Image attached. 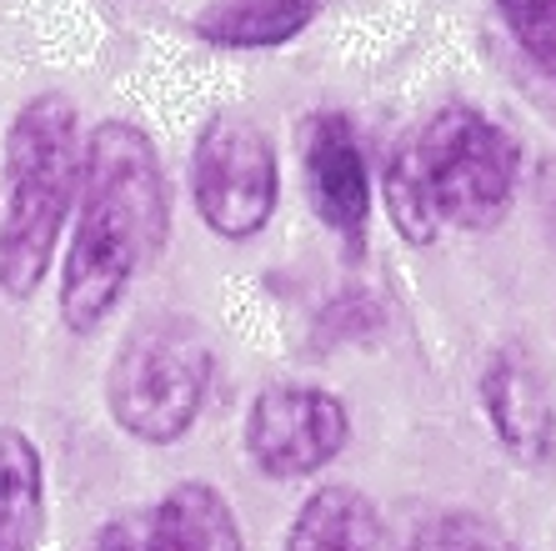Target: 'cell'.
<instances>
[{"label": "cell", "instance_id": "1", "mask_svg": "<svg viewBox=\"0 0 556 551\" xmlns=\"http://www.w3.org/2000/svg\"><path fill=\"white\" fill-rule=\"evenodd\" d=\"M170 191L151 136L136 121H101L80 141L76 226L61 271V321L96 331L126 301L136 271L166 246Z\"/></svg>", "mask_w": 556, "mask_h": 551}, {"label": "cell", "instance_id": "2", "mask_svg": "<svg viewBox=\"0 0 556 551\" xmlns=\"http://www.w3.org/2000/svg\"><path fill=\"white\" fill-rule=\"evenodd\" d=\"M80 116L46 90L30 96L5 136V211H0V291L30 296L51 271L55 241L80 191Z\"/></svg>", "mask_w": 556, "mask_h": 551}, {"label": "cell", "instance_id": "3", "mask_svg": "<svg viewBox=\"0 0 556 551\" xmlns=\"http://www.w3.org/2000/svg\"><path fill=\"white\" fill-rule=\"evenodd\" d=\"M211 391V347L186 321H151L116 351L105 401L126 436L166 447L195 426Z\"/></svg>", "mask_w": 556, "mask_h": 551}, {"label": "cell", "instance_id": "4", "mask_svg": "<svg viewBox=\"0 0 556 551\" xmlns=\"http://www.w3.org/2000/svg\"><path fill=\"white\" fill-rule=\"evenodd\" d=\"M416 171L427 186L441 221L486 231L506 216L521 180V146L481 111L452 105L441 111L421 141H416Z\"/></svg>", "mask_w": 556, "mask_h": 551}, {"label": "cell", "instance_id": "5", "mask_svg": "<svg viewBox=\"0 0 556 551\" xmlns=\"http://www.w3.org/2000/svg\"><path fill=\"white\" fill-rule=\"evenodd\" d=\"M191 191L201 221L226 241H251L256 231H266L281 196L266 130L247 116H211L206 130L195 136Z\"/></svg>", "mask_w": 556, "mask_h": 551}, {"label": "cell", "instance_id": "6", "mask_svg": "<svg viewBox=\"0 0 556 551\" xmlns=\"http://www.w3.org/2000/svg\"><path fill=\"white\" fill-rule=\"evenodd\" d=\"M346 406L316 386H266L251 401L247 451L266 476L296 481L331 466L346 447Z\"/></svg>", "mask_w": 556, "mask_h": 551}, {"label": "cell", "instance_id": "7", "mask_svg": "<svg viewBox=\"0 0 556 551\" xmlns=\"http://www.w3.org/2000/svg\"><path fill=\"white\" fill-rule=\"evenodd\" d=\"M306 191L316 216L356 251L371 216V176H366V155L341 111L311 116L306 126Z\"/></svg>", "mask_w": 556, "mask_h": 551}, {"label": "cell", "instance_id": "8", "mask_svg": "<svg viewBox=\"0 0 556 551\" xmlns=\"http://www.w3.org/2000/svg\"><path fill=\"white\" fill-rule=\"evenodd\" d=\"M481 406L492 416L502 447L521 462H542L552 451V436H556V411L552 397H546L542 376L531 372L521 356L502 351V356L486 361L481 372Z\"/></svg>", "mask_w": 556, "mask_h": 551}, {"label": "cell", "instance_id": "9", "mask_svg": "<svg viewBox=\"0 0 556 551\" xmlns=\"http://www.w3.org/2000/svg\"><path fill=\"white\" fill-rule=\"evenodd\" d=\"M146 547L151 551H247L241 526L216 487L181 481L151 516H146Z\"/></svg>", "mask_w": 556, "mask_h": 551}, {"label": "cell", "instance_id": "10", "mask_svg": "<svg viewBox=\"0 0 556 551\" xmlns=\"http://www.w3.org/2000/svg\"><path fill=\"white\" fill-rule=\"evenodd\" d=\"M321 15V0H211L195 15V36L220 51H271L296 40Z\"/></svg>", "mask_w": 556, "mask_h": 551}, {"label": "cell", "instance_id": "11", "mask_svg": "<svg viewBox=\"0 0 556 551\" xmlns=\"http://www.w3.org/2000/svg\"><path fill=\"white\" fill-rule=\"evenodd\" d=\"M46 531V462L36 441L0 426V551H36Z\"/></svg>", "mask_w": 556, "mask_h": 551}, {"label": "cell", "instance_id": "12", "mask_svg": "<svg viewBox=\"0 0 556 551\" xmlns=\"http://www.w3.org/2000/svg\"><path fill=\"white\" fill-rule=\"evenodd\" d=\"M286 551H381V516L356 487H321L296 512Z\"/></svg>", "mask_w": 556, "mask_h": 551}, {"label": "cell", "instance_id": "13", "mask_svg": "<svg viewBox=\"0 0 556 551\" xmlns=\"http://www.w3.org/2000/svg\"><path fill=\"white\" fill-rule=\"evenodd\" d=\"M387 205H391V221L412 236L416 246H427L437 236L441 216L437 205H431L427 186H421V171H416V155L412 151H396L387 166Z\"/></svg>", "mask_w": 556, "mask_h": 551}, {"label": "cell", "instance_id": "14", "mask_svg": "<svg viewBox=\"0 0 556 551\" xmlns=\"http://www.w3.org/2000/svg\"><path fill=\"white\" fill-rule=\"evenodd\" d=\"M496 15L531 65L556 80V0H496Z\"/></svg>", "mask_w": 556, "mask_h": 551}, {"label": "cell", "instance_id": "15", "mask_svg": "<svg viewBox=\"0 0 556 551\" xmlns=\"http://www.w3.org/2000/svg\"><path fill=\"white\" fill-rule=\"evenodd\" d=\"M416 551H517V547H511L492 522H477V516H441L427 537H421Z\"/></svg>", "mask_w": 556, "mask_h": 551}, {"label": "cell", "instance_id": "16", "mask_svg": "<svg viewBox=\"0 0 556 551\" xmlns=\"http://www.w3.org/2000/svg\"><path fill=\"white\" fill-rule=\"evenodd\" d=\"M96 551H151L146 547V516H116L101 526Z\"/></svg>", "mask_w": 556, "mask_h": 551}]
</instances>
